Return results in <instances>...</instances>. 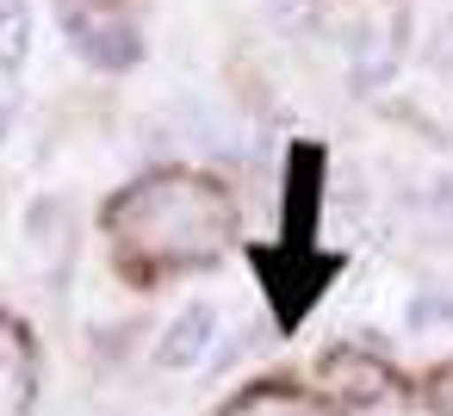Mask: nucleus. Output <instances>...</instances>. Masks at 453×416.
<instances>
[{"label": "nucleus", "instance_id": "2", "mask_svg": "<svg viewBox=\"0 0 453 416\" xmlns=\"http://www.w3.org/2000/svg\"><path fill=\"white\" fill-rule=\"evenodd\" d=\"M26 379H32V366H26V348H19V335L0 323V416H19V404H26Z\"/></svg>", "mask_w": 453, "mask_h": 416}, {"label": "nucleus", "instance_id": "1", "mask_svg": "<svg viewBox=\"0 0 453 416\" xmlns=\"http://www.w3.org/2000/svg\"><path fill=\"white\" fill-rule=\"evenodd\" d=\"M205 224H224V212L205 199V187H174V212H162V193H143V243H168V249H193L205 243L211 230Z\"/></svg>", "mask_w": 453, "mask_h": 416}, {"label": "nucleus", "instance_id": "3", "mask_svg": "<svg viewBox=\"0 0 453 416\" xmlns=\"http://www.w3.org/2000/svg\"><path fill=\"white\" fill-rule=\"evenodd\" d=\"M441 404H447V416H453V373L441 379Z\"/></svg>", "mask_w": 453, "mask_h": 416}]
</instances>
